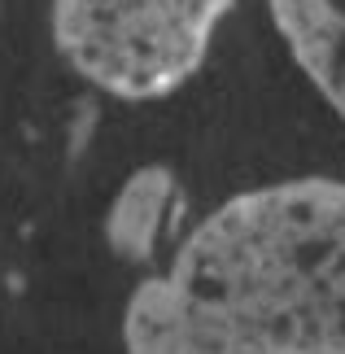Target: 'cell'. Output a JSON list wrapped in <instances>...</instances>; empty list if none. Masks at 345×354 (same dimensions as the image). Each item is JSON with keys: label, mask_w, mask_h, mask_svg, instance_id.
Masks as SVG:
<instances>
[{"label": "cell", "mask_w": 345, "mask_h": 354, "mask_svg": "<svg viewBox=\"0 0 345 354\" xmlns=\"http://www.w3.org/2000/svg\"><path fill=\"white\" fill-rule=\"evenodd\" d=\"M297 71L345 122V0H267Z\"/></svg>", "instance_id": "3957f363"}, {"label": "cell", "mask_w": 345, "mask_h": 354, "mask_svg": "<svg viewBox=\"0 0 345 354\" xmlns=\"http://www.w3.org/2000/svg\"><path fill=\"white\" fill-rule=\"evenodd\" d=\"M127 354H345V180L227 197L122 310Z\"/></svg>", "instance_id": "6da1fadb"}, {"label": "cell", "mask_w": 345, "mask_h": 354, "mask_svg": "<svg viewBox=\"0 0 345 354\" xmlns=\"http://www.w3.org/2000/svg\"><path fill=\"white\" fill-rule=\"evenodd\" d=\"M179 180L171 167H140L118 184L105 210V241L122 263H149L158 241L175 223Z\"/></svg>", "instance_id": "277c9868"}, {"label": "cell", "mask_w": 345, "mask_h": 354, "mask_svg": "<svg viewBox=\"0 0 345 354\" xmlns=\"http://www.w3.org/2000/svg\"><path fill=\"white\" fill-rule=\"evenodd\" d=\"M236 0H53V48L105 97L162 101L205 66Z\"/></svg>", "instance_id": "7a4b0ae2"}]
</instances>
